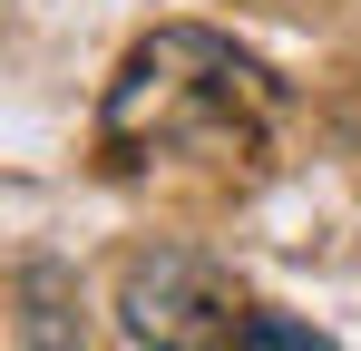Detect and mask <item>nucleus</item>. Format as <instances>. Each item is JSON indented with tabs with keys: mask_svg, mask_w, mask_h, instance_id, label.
I'll use <instances>...</instances> for the list:
<instances>
[{
	"mask_svg": "<svg viewBox=\"0 0 361 351\" xmlns=\"http://www.w3.org/2000/svg\"><path fill=\"white\" fill-rule=\"evenodd\" d=\"M264 108H274V78L235 39H215V30H157L118 68L98 137H108V156H185V147L195 156H235V147H254Z\"/></svg>",
	"mask_w": 361,
	"mask_h": 351,
	"instance_id": "f257e3e1",
	"label": "nucleus"
},
{
	"mask_svg": "<svg viewBox=\"0 0 361 351\" xmlns=\"http://www.w3.org/2000/svg\"><path fill=\"white\" fill-rule=\"evenodd\" d=\"M118 322H127V342H137V351H225V342H244L235 283H225L205 254H185V244H157V254L127 264Z\"/></svg>",
	"mask_w": 361,
	"mask_h": 351,
	"instance_id": "f03ea898",
	"label": "nucleus"
},
{
	"mask_svg": "<svg viewBox=\"0 0 361 351\" xmlns=\"http://www.w3.org/2000/svg\"><path fill=\"white\" fill-rule=\"evenodd\" d=\"M20 342L30 351H78L88 342V302L68 264H20Z\"/></svg>",
	"mask_w": 361,
	"mask_h": 351,
	"instance_id": "7ed1b4c3",
	"label": "nucleus"
},
{
	"mask_svg": "<svg viewBox=\"0 0 361 351\" xmlns=\"http://www.w3.org/2000/svg\"><path fill=\"white\" fill-rule=\"evenodd\" d=\"M235 351H332L322 332H302L293 312H244V342Z\"/></svg>",
	"mask_w": 361,
	"mask_h": 351,
	"instance_id": "20e7f679",
	"label": "nucleus"
}]
</instances>
